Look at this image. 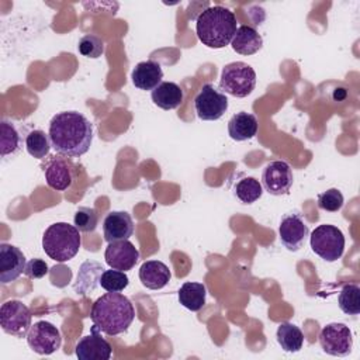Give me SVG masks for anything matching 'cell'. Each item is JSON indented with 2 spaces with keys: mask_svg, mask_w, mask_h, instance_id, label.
<instances>
[{
  "mask_svg": "<svg viewBox=\"0 0 360 360\" xmlns=\"http://www.w3.org/2000/svg\"><path fill=\"white\" fill-rule=\"evenodd\" d=\"M235 197L243 204H252L257 201L263 194V186L255 177H243L236 181L233 187Z\"/></svg>",
  "mask_w": 360,
  "mask_h": 360,
  "instance_id": "27",
  "label": "cell"
},
{
  "mask_svg": "<svg viewBox=\"0 0 360 360\" xmlns=\"http://www.w3.org/2000/svg\"><path fill=\"white\" fill-rule=\"evenodd\" d=\"M25 127L18 125L17 122L11 120L3 118L0 122V155L1 158L15 156L21 148L22 143H25L27 134Z\"/></svg>",
  "mask_w": 360,
  "mask_h": 360,
  "instance_id": "16",
  "label": "cell"
},
{
  "mask_svg": "<svg viewBox=\"0 0 360 360\" xmlns=\"http://www.w3.org/2000/svg\"><path fill=\"white\" fill-rule=\"evenodd\" d=\"M257 118L250 112H236L228 121V134L233 141L242 142L252 139L257 134Z\"/></svg>",
  "mask_w": 360,
  "mask_h": 360,
  "instance_id": "21",
  "label": "cell"
},
{
  "mask_svg": "<svg viewBox=\"0 0 360 360\" xmlns=\"http://www.w3.org/2000/svg\"><path fill=\"white\" fill-rule=\"evenodd\" d=\"M308 233H309L308 225L304 221V217L298 211L287 212L281 218L278 225L280 242L290 252L300 250L304 246Z\"/></svg>",
  "mask_w": 360,
  "mask_h": 360,
  "instance_id": "11",
  "label": "cell"
},
{
  "mask_svg": "<svg viewBox=\"0 0 360 360\" xmlns=\"http://www.w3.org/2000/svg\"><path fill=\"white\" fill-rule=\"evenodd\" d=\"M104 271L103 266L97 262L87 260L80 266V270L77 273V281L73 285V290L80 294H89L96 290L97 284L100 283V276Z\"/></svg>",
  "mask_w": 360,
  "mask_h": 360,
  "instance_id": "24",
  "label": "cell"
},
{
  "mask_svg": "<svg viewBox=\"0 0 360 360\" xmlns=\"http://www.w3.org/2000/svg\"><path fill=\"white\" fill-rule=\"evenodd\" d=\"M75 226L84 233L93 232L98 225V215L91 207H79L73 217Z\"/></svg>",
  "mask_w": 360,
  "mask_h": 360,
  "instance_id": "31",
  "label": "cell"
},
{
  "mask_svg": "<svg viewBox=\"0 0 360 360\" xmlns=\"http://www.w3.org/2000/svg\"><path fill=\"white\" fill-rule=\"evenodd\" d=\"M132 83L139 90H153L162 83L163 70L155 60H143L135 65L131 73Z\"/></svg>",
  "mask_w": 360,
  "mask_h": 360,
  "instance_id": "19",
  "label": "cell"
},
{
  "mask_svg": "<svg viewBox=\"0 0 360 360\" xmlns=\"http://www.w3.org/2000/svg\"><path fill=\"white\" fill-rule=\"evenodd\" d=\"M27 260L24 253L14 245H0V283L15 281L25 271Z\"/></svg>",
  "mask_w": 360,
  "mask_h": 360,
  "instance_id": "13",
  "label": "cell"
},
{
  "mask_svg": "<svg viewBox=\"0 0 360 360\" xmlns=\"http://www.w3.org/2000/svg\"><path fill=\"white\" fill-rule=\"evenodd\" d=\"M319 345L326 354L338 357L347 356L353 347L352 330L342 322L328 323L319 333Z\"/></svg>",
  "mask_w": 360,
  "mask_h": 360,
  "instance_id": "9",
  "label": "cell"
},
{
  "mask_svg": "<svg viewBox=\"0 0 360 360\" xmlns=\"http://www.w3.org/2000/svg\"><path fill=\"white\" fill-rule=\"evenodd\" d=\"M231 46L236 53L240 55H253L263 46V38L250 25H240L236 28V32L231 41Z\"/></svg>",
  "mask_w": 360,
  "mask_h": 360,
  "instance_id": "22",
  "label": "cell"
},
{
  "mask_svg": "<svg viewBox=\"0 0 360 360\" xmlns=\"http://www.w3.org/2000/svg\"><path fill=\"white\" fill-rule=\"evenodd\" d=\"M105 263L115 270L128 271L139 260V252L128 239L110 242L104 253Z\"/></svg>",
  "mask_w": 360,
  "mask_h": 360,
  "instance_id": "14",
  "label": "cell"
},
{
  "mask_svg": "<svg viewBox=\"0 0 360 360\" xmlns=\"http://www.w3.org/2000/svg\"><path fill=\"white\" fill-rule=\"evenodd\" d=\"M194 108L200 120L215 121L226 112L228 98L212 83H205L194 98Z\"/></svg>",
  "mask_w": 360,
  "mask_h": 360,
  "instance_id": "8",
  "label": "cell"
},
{
  "mask_svg": "<svg viewBox=\"0 0 360 360\" xmlns=\"http://www.w3.org/2000/svg\"><path fill=\"white\" fill-rule=\"evenodd\" d=\"M32 315L30 308L18 300H10L0 307L1 329L15 338H27L31 328Z\"/></svg>",
  "mask_w": 360,
  "mask_h": 360,
  "instance_id": "7",
  "label": "cell"
},
{
  "mask_svg": "<svg viewBox=\"0 0 360 360\" xmlns=\"http://www.w3.org/2000/svg\"><path fill=\"white\" fill-rule=\"evenodd\" d=\"M139 280L143 287L149 290H160L163 288L172 277L169 267L159 260H148L143 262L139 267Z\"/></svg>",
  "mask_w": 360,
  "mask_h": 360,
  "instance_id": "20",
  "label": "cell"
},
{
  "mask_svg": "<svg viewBox=\"0 0 360 360\" xmlns=\"http://www.w3.org/2000/svg\"><path fill=\"white\" fill-rule=\"evenodd\" d=\"M104 239L110 242L129 239L134 233V221L125 211H111L103 222Z\"/></svg>",
  "mask_w": 360,
  "mask_h": 360,
  "instance_id": "17",
  "label": "cell"
},
{
  "mask_svg": "<svg viewBox=\"0 0 360 360\" xmlns=\"http://www.w3.org/2000/svg\"><path fill=\"white\" fill-rule=\"evenodd\" d=\"M49 271L48 264L42 259H31L25 266V276L30 278H42Z\"/></svg>",
  "mask_w": 360,
  "mask_h": 360,
  "instance_id": "34",
  "label": "cell"
},
{
  "mask_svg": "<svg viewBox=\"0 0 360 360\" xmlns=\"http://www.w3.org/2000/svg\"><path fill=\"white\" fill-rule=\"evenodd\" d=\"M80 231L68 222L49 225L42 236L44 252L55 262L63 263L73 259L82 245Z\"/></svg>",
  "mask_w": 360,
  "mask_h": 360,
  "instance_id": "4",
  "label": "cell"
},
{
  "mask_svg": "<svg viewBox=\"0 0 360 360\" xmlns=\"http://www.w3.org/2000/svg\"><path fill=\"white\" fill-rule=\"evenodd\" d=\"M150 97L162 110H174L183 103V90L173 82H162L152 90Z\"/></svg>",
  "mask_w": 360,
  "mask_h": 360,
  "instance_id": "23",
  "label": "cell"
},
{
  "mask_svg": "<svg viewBox=\"0 0 360 360\" xmlns=\"http://www.w3.org/2000/svg\"><path fill=\"white\" fill-rule=\"evenodd\" d=\"M276 338L284 352L297 353L302 349L304 335H302L301 329L291 322L280 323L277 328V332H276Z\"/></svg>",
  "mask_w": 360,
  "mask_h": 360,
  "instance_id": "26",
  "label": "cell"
},
{
  "mask_svg": "<svg viewBox=\"0 0 360 360\" xmlns=\"http://www.w3.org/2000/svg\"><path fill=\"white\" fill-rule=\"evenodd\" d=\"M44 174H45L46 184L56 191L68 190L73 180L72 165L59 156H53L45 165Z\"/></svg>",
  "mask_w": 360,
  "mask_h": 360,
  "instance_id": "18",
  "label": "cell"
},
{
  "mask_svg": "<svg viewBox=\"0 0 360 360\" xmlns=\"http://www.w3.org/2000/svg\"><path fill=\"white\" fill-rule=\"evenodd\" d=\"M256 86V72L245 62H231L222 68L219 87L226 94L243 98L249 96Z\"/></svg>",
  "mask_w": 360,
  "mask_h": 360,
  "instance_id": "5",
  "label": "cell"
},
{
  "mask_svg": "<svg viewBox=\"0 0 360 360\" xmlns=\"http://www.w3.org/2000/svg\"><path fill=\"white\" fill-rule=\"evenodd\" d=\"M27 343L32 352L49 356L60 347L62 336L53 323L48 321H38L31 325L27 333Z\"/></svg>",
  "mask_w": 360,
  "mask_h": 360,
  "instance_id": "10",
  "label": "cell"
},
{
  "mask_svg": "<svg viewBox=\"0 0 360 360\" xmlns=\"http://www.w3.org/2000/svg\"><path fill=\"white\" fill-rule=\"evenodd\" d=\"M93 328L110 336L124 333L135 318V309L128 297L121 292H105L98 297L90 311Z\"/></svg>",
  "mask_w": 360,
  "mask_h": 360,
  "instance_id": "2",
  "label": "cell"
},
{
  "mask_svg": "<svg viewBox=\"0 0 360 360\" xmlns=\"http://www.w3.org/2000/svg\"><path fill=\"white\" fill-rule=\"evenodd\" d=\"M195 31L202 45L214 49L224 48L231 44L236 32V17L226 7H208L197 17Z\"/></svg>",
  "mask_w": 360,
  "mask_h": 360,
  "instance_id": "3",
  "label": "cell"
},
{
  "mask_svg": "<svg viewBox=\"0 0 360 360\" xmlns=\"http://www.w3.org/2000/svg\"><path fill=\"white\" fill-rule=\"evenodd\" d=\"M345 198L338 188H329L318 195V207L321 210L336 212L343 207Z\"/></svg>",
  "mask_w": 360,
  "mask_h": 360,
  "instance_id": "33",
  "label": "cell"
},
{
  "mask_svg": "<svg viewBox=\"0 0 360 360\" xmlns=\"http://www.w3.org/2000/svg\"><path fill=\"white\" fill-rule=\"evenodd\" d=\"M52 143L49 135L41 129H32L25 138V149L35 159H44L51 149Z\"/></svg>",
  "mask_w": 360,
  "mask_h": 360,
  "instance_id": "29",
  "label": "cell"
},
{
  "mask_svg": "<svg viewBox=\"0 0 360 360\" xmlns=\"http://www.w3.org/2000/svg\"><path fill=\"white\" fill-rule=\"evenodd\" d=\"M75 353L79 360H108L111 357V345L98 333L96 328H91V333L83 336L76 347Z\"/></svg>",
  "mask_w": 360,
  "mask_h": 360,
  "instance_id": "15",
  "label": "cell"
},
{
  "mask_svg": "<svg viewBox=\"0 0 360 360\" xmlns=\"http://www.w3.org/2000/svg\"><path fill=\"white\" fill-rule=\"evenodd\" d=\"M48 135L56 153L79 158L91 146L93 124L79 111H62L52 117Z\"/></svg>",
  "mask_w": 360,
  "mask_h": 360,
  "instance_id": "1",
  "label": "cell"
},
{
  "mask_svg": "<svg viewBox=\"0 0 360 360\" xmlns=\"http://www.w3.org/2000/svg\"><path fill=\"white\" fill-rule=\"evenodd\" d=\"M129 284V278L125 271L121 270H104L100 276V285L108 292H121Z\"/></svg>",
  "mask_w": 360,
  "mask_h": 360,
  "instance_id": "30",
  "label": "cell"
},
{
  "mask_svg": "<svg viewBox=\"0 0 360 360\" xmlns=\"http://www.w3.org/2000/svg\"><path fill=\"white\" fill-rule=\"evenodd\" d=\"M292 181V170L284 160H271L262 172V186L271 195L288 194Z\"/></svg>",
  "mask_w": 360,
  "mask_h": 360,
  "instance_id": "12",
  "label": "cell"
},
{
  "mask_svg": "<svg viewBox=\"0 0 360 360\" xmlns=\"http://www.w3.org/2000/svg\"><path fill=\"white\" fill-rule=\"evenodd\" d=\"M179 302L193 311L197 312L205 305V295L207 288L202 283H194V281H186L179 290Z\"/></svg>",
  "mask_w": 360,
  "mask_h": 360,
  "instance_id": "25",
  "label": "cell"
},
{
  "mask_svg": "<svg viewBox=\"0 0 360 360\" xmlns=\"http://www.w3.org/2000/svg\"><path fill=\"white\" fill-rule=\"evenodd\" d=\"M309 245L312 252L325 262H336L343 255L345 236L338 226L322 224L311 232Z\"/></svg>",
  "mask_w": 360,
  "mask_h": 360,
  "instance_id": "6",
  "label": "cell"
},
{
  "mask_svg": "<svg viewBox=\"0 0 360 360\" xmlns=\"http://www.w3.org/2000/svg\"><path fill=\"white\" fill-rule=\"evenodd\" d=\"M339 308L347 315L360 312V287L356 283H347L342 287L338 297Z\"/></svg>",
  "mask_w": 360,
  "mask_h": 360,
  "instance_id": "28",
  "label": "cell"
},
{
  "mask_svg": "<svg viewBox=\"0 0 360 360\" xmlns=\"http://www.w3.org/2000/svg\"><path fill=\"white\" fill-rule=\"evenodd\" d=\"M77 49L83 56L97 59L104 52V41L94 34H86L79 39Z\"/></svg>",
  "mask_w": 360,
  "mask_h": 360,
  "instance_id": "32",
  "label": "cell"
}]
</instances>
